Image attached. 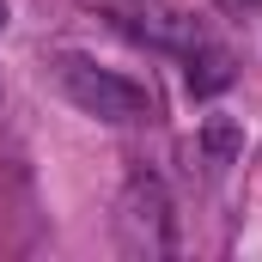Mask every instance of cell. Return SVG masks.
Listing matches in <instances>:
<instances>
[{"label": "cell", "mask_w": 262, "mask_h": 262, "mask_svg": "<svg viewBox=\"0 0 262 262\" xmlns=\"http://www.w3.org/2000/svg\"><path fill=\"white\" fill-rule=\"evenodd\" d=\"M55 79H61L67 98L85 116H98V122H146L152 116V92L146 85H134L122 73H110V67L85 61V55H55Z\"/></svg>", "instance_id": "1"}, {"label": "cell", "mask_w": 262, "mask_h": 262, "mask_svg": "<svg viewBox=\"0 0 262 262\" xmlns=\"http://www.w3.org/2000/svg\"><path fill=\"white\" fill-rule=\"evenodd\" d=\"M116 244H122V256H134V262L171 256L177 232H171V195H165L159 177L134 171L128 183H122V195H116Z\"/></svg>", "instance_id": "2"}, {"label": "cell", "mask_w": 262, "mask_h": 262, "mask_svg": "<svg viewBox=\"0 0 262 262\" xmlns=\"http://www.w3.org/2000/svg\"><path fill=\"white\" fill-rule=\"evenodd\" d=\"M183 55H189V92H195V98H213V92L232 85V55H226V49H213V43L195 37Z\"/></svg>", "instance_id": "3"}, {"label": "cell", "mask_w": 262, "mask_h": 262, "mask_svg": "<svg viewBox=\"0 0 262 262\" xmlns=\"http://www.w3.org/2000/svg\"><path fill=\"white\" fill-rule=\"evenodd\" d=\"M201 146H207V159H213V165H232V152L244 146V134L232 128L226 116H207V128H201Z\"/></svg>", "instance_id": "4"}, {"label": "cell", "mask_w": 262, "mask_h": 262, "mask_svg": "<svg viewBox=\"0 0 262 262\" xmlns=\"http://www.w3.org/2000/svg\"><path fill=\"white\" fill-rule=\"evenodd\" d=\"M226 6H256V0H226Z\"/></svg>", "instance_id": "5"}, {"label": "cell", "mask_w": 262, "mask_h": 262, "mask_svg": "<svg viewBox=\"0 0 262 262\" xmlns=\"http://www.w3.org/2000/svg\"><path fill=\"white\" fill-rule=\"evenodd\" d=\"M0 31H6V0H0Z\"/></svg>", "instance_id": "6"}]
</instances>
